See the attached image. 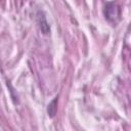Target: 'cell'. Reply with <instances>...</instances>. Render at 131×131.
Returning <instances> with one entry per match:
<instances>
[{
    "instance_id": "2",
    "label": "cell",
    "mask_w": 131,
    "mask_h": 131,
    "mask_svg": "<svg viewBox=\"0 0 131 131\" xmlns=\"http://www.w3.org/2000/svg\"><path fill=\"white\" fill-rule=\"evenodd\" d=\"M56 112H57V97H55L48 104V107H47V113H48V116L50 118H53L55 116Z\"/></svg>"
},
{
    "instance_id": "1",
    "label": "cell",
    "mask_w": 131,
    "mask_h": 131,
    "mask_svg": "<svg viewBox=\"0 0 131 131\" xmlns=\"http://www.w3.org/2000/svg\"><path fill=\"white\" fill-rule=\"evenodd\" d=\"M103 13H104L105 19L108 23H111L113 26H116L118 24V21L120 20V18H121L120 7L115 2L106 3L105 6H104V9H103Z\"/></svg>"
}]
</instances>
